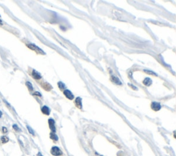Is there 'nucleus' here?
<instances>
[{
    "label": "nucleus",
    "instance_id": "nucleus-1",
    "mask_svg": "<svg viewBox=\"0 0 176 156\" xmlns=\"http://www.w3.org/2000/svg\"><path fill=\"white\" fill-rule=\"evenodd\" d=\"M27 46L28 47L30 50H34V51H35L38 54H45V53L41 49V48H39L38 46H35L34 44H33V43H30V44H28L27 45Z\"/></svg>",
    "mask_w": 176,
    "mask_h": 156
},
{
    "label": "nucleus",
    "instance_id": "nucleus-2",
    "mask_svg": "<svg viewBox=\"0 0 176 156\" xmlns=\"http://www.w3.org/2000/svg\"><path fill=\"white\" fill-rule=\"evenodd\" d=\"M51 154L53 155L54 156H60L63 154V152L59 148L57 147H53L51 148Z\"/></svg>",
    "mask_w": 176,
    "mask_h": 156
},
{
    "label": "nucleus",
    "instance_id": "nucleus-3",
    "mask_svg": "<svg viewBox=\"0 0 176 156\" xmlns=\"http://www.w3.org/2000/svg\"><path fill=\"white\" fill-rule=\"evenodd\" d=\"M48 124H49L50 129H51L52 132L55 133L56 132V127H55V122L53 118H50L48 120Z\"/></svg>",
    "mask_w": 176,
    "mask_h": 156
},
{
    "label": "nucleus",
    "instance_id": "nucleus-4",
    "mask_svg": "<svg viewBox=\"0 0 176 156\" xmlns=\"http://www.w3.org/2000/svg\"><path fill=\"white\" fill-rule=\"evenodd\" d=\"M151 109H152L153 111H156V112H158V111H159L161 109V105H160V103L152 102V103H151Z\"/></svg>",
    "mask_w": 176,
    "mask_h": 156
},
{
    "label": "nucleus",
    "instance_id": "nucleus-5",
    "mask_svg": "<svg viewBox=\"0 0 176 156\" xmlns=\"http://www.w3.org/2000/svg\"><path fill=\"white\" fill-rule=\"evenodd\" d=\"M63 93H64V95L65 96V97H66V98H68L69 100H73L74 98L73 93H72L70 91V90L65 89L64 91H63Z\"/></svg>",
    "mask_w": 176,
    "mask_h": 156
},
{
    "label": "nucleus",
    "instance_id": "nucleus-6",
    "mask_svg": "<svg viewBox=\"0 0 176 156\" xmlns=\"http://www.w3.org/2000/svg\"><path fill=\"white\" fill-rule=\"evenodd\" d=\"M75 105L78 108L82 109V99L81 97H77L75 100Z\"/></svg>",
    "mask_w": 176,
    "mask_h": 156
},
{
    "label": "nucleus",
    "instance_id": "nucleus-7",
    "mask_svg": "<svg viewBox=\"0 0 176 156\" xmlns=\"http://www.w3.org/2000/svg\"><path fill=\"white\" fill-rule=\"evenodd\" d=\"M32 76H33V78H34L35 80H39V79L41 78V75L40 74V73H39V72H37L36 70H33Z\"/></svg>",
    "mask_w": 176,
    "mask_h": 156
},
{
    "label": "nucleus",
    "instance_id": "nucleus-8",
    "mask_svg": "<svg viewBox=\"0 0 176 156\" xmlns=\"http://www.w3.org/2000/svg\"><path fill=\"white\" fill-rule=\"evenodd\" d=\"M111 78H112V82H113V83H114L115 84H116V85H122V83H121V81H120L119 78H118V77H115V76H112Z\"/></svg>",
    "mask_w": 176,
    "mask_h": 156
},
{
    "label": "nucleus",
    "instance_id": "nucleus-9",
    "mask_svg": "<svg viewBox=\"0 0 176 156\" xmlns=\"http://www.w3.org/2000/svg\"><path fill=\"white\" fill-rule=\"evenodd\" d=\"M41 112H42L43 113L46 114V115H49L50 113V109L48 107L43 106L42 107V108H41Z\"/></svg>",
    "mask_w": 176,
    "mask_h": 156
},
{
    "label": "nucleus",
    "instance_id": "nucleus-10",
    "mask_svg": "<svg viewBox=\"0 0 176 156\" xmlns=\"http://www.w3.org/2000/svg\"><path fill=\"white\" fill-rule=\"evenodd\" d=\"M143 84L145 85V86H150L151 84H152V81H151V79L150 78H145L144 79L143 81Z\"/></svg>",
    "mask_w": 176,
    "mask_h": 156
},
{
    "label": "nucleus",
    "instance_id": "nucleus-11",
    "mask_svg": "<svg viewBox=\"0 0 176 156\" xmlns=\"http://www.w3.org/2000/svg\"><path fill=\"white\" fill-rule=\"evenodd\" d=\"M50 138L51 139H53V140L54 141H57L58 140V136L56 135V133H53V132H51L50 133Z\"/></svg>",
    "mask_w": 176,
    "mask_h": 156
},
{
    "label": "nucleus",
    "instance_id": "nucleus-12",
    "mask_svg": "<svg viewBox=\"0 0 176 156\" xmlns=\"http://www.w3.org/2000/svg\"><path fill=\"white\" fill-rule=\"evenodd\" d=\"M58 88H59L61 90H63L65 88V84L62 82H58Z\"/></svg>",
    "mask_w": 176,
    "mask_h": 156
},
{
    "label": "nucleus",
    "instance_id": "nucleus-13",
    "mask_svg": "<svg viewBox=\"0 0 176 156\" xmlns=\"http://www.w3.org/2000/svg\"><path fill=\"white\" fill-rule=\"evenodd\" d=\"M1 140H2V143L3 144H5L6 143H8V142L9 141V139H8V137H6V136H2V138H1Z\"/></svg>",
    "mask_w": 176,
    "mask_h": 156
},
{
    "label": "nucleus",
    "instance_id": "nucleus-14",
    "mask_svg": "<svg viewBox=\"0 0 176 156\" xmlns=\"http://www.w3.org/2000/svg\"><path fill=\"white\" fill-rule=\"evenodd\" d=\"M144 72L145 73L148 74H149V75H152V76H157V74L156 73H155L153 71H151V70H144Z\"/></svg>",
    "mask_w": 176,
    "mask_h": 156
},
{
    "label": "nucleus",
    "instance_id": "nucleus-15",
    "mask_svg": "<svg viewBox=\"0 0 176 156\" xmlns=\"http://www.w3.org/2000/svg\"><path fill=\"white\" fill-rule=\"evenodd\" d=\"M26 86L28 87V88L29 89L30 91H33V85L31 84V83H30V82H26Z\"/></svg>",
    "mask_w": 176,
    "mask_h": 156
},
{
    "label": "nucleus",
    "instance_id": "nucleus-16",
    "mask_svg": "<svg viewBox=\"0 0 176 156\" xmlns=\"http://www.w3.org/2000/svg\"><path fill=\"white\" fill-rule=\"evenodd\" d=\"M27 129H28V131L30 132V134H32V135H34V131L33 130V129L32 128H31L30 127H29V126H27Z\"/></svg>",
    "mask_w": 176,
    "mask_h": 156
},
{
    "label": "nucleus",
    "instance_id": "nucleus-17",
    "mask_svg": "<svg viewBox=\"0 0 176 156\" xmlns=\"http://www.w3.org/2000/svg\"><path fill=\"white\" fill-rule=\"evenodd\" d=\"M13 127L14 129H15L16 131H19V130H20L19 128L18 127V126L17 125V124H14V125L13 126Z\"/></svg>",
    "mask_w": 176,
    "mask_h": 156
},
{
    "label": "nucleus",
    "instance_id": "nucleus-18",
    "mask_svg": "<svg viewBox=\"0 0 176 156\" xmlns=\"http://www.w3.org/2000/svg\"><path fill=\"white\" fill-rule=\"evenodd\" d=\"M2 131H3V133H7V129L6 127H2Z\"/></svg>",
    "mask_w": 176,
    "mask_h": 156
},
{
    "label": "nucleus",
    "instance_id": "nucleus-19",
    "mask_svg": "<svg viewBox=\"0 0 176 156\" xmlns=\"http://www.w3.org/2000/svg\"><path fill=\"white\" fill-rule=\"evenodd\" d=\"M34 95H37V96H41V94L40 93H39V92H35V93H33Z\"/></svg>",
    "mask_w": 176,
    "mask_h": 156
},
{
    "label": "nucleus",
    "instance_id": "nucleus-20",
    "mask_svg": "<svg viewBox=\"0 0 176 156\" xmlns=\"http://www.w3.org/2000/svg\"><path fill=\"white\" fill-rule=\"evenodd\" d=\"M3 25V22H2V21L0 19V26H2Z\"/></svg>",
    "mask_w": 176,
    "mask_h": 156
},
{
    "label": "nucleus",
    "instance_id": "nucleus-21",
    "mask_svg": "<svg viewBox=\"0 0 176 156\" xmlns=\"http://www.w3.org/2000/svg\"><path fill=\"white\" fill-rule=\"evenodd\" d=\"M2 113L1 111H0V118L2 117Z\"/></svg>",
    "mask_w": 176,
    "mask_h": 156
},
{
    "label": "nucleus",
    "instance_id": "nucleus-22",
    "mask_svg": "<svg viewBox=\"0 0 176 156\" xmlns=\"http://www.w3.org/2000/svg\"><path fill=\"white\" fill-rule=\"evenodd\" d=\"M38 156H43V155H41V153H38Z\"/></svg>",
    "mask_w": 176,
    "mask_h": 156
},
{
    "label": "nucleus",
    "instance_id": "nucleus-23",
    "mask_svg": "<svg viewBox=\"0 0 176 156\" xmlns=\"http://www.w3.org/2000/svg\"><path fill=\"white\" fill-rule=\"evenodd\" d=\"M100 156H101V155H100Z\"/></svg>",
    "mask_w": 176,
    "mask_h": 156
}]
</instances>
